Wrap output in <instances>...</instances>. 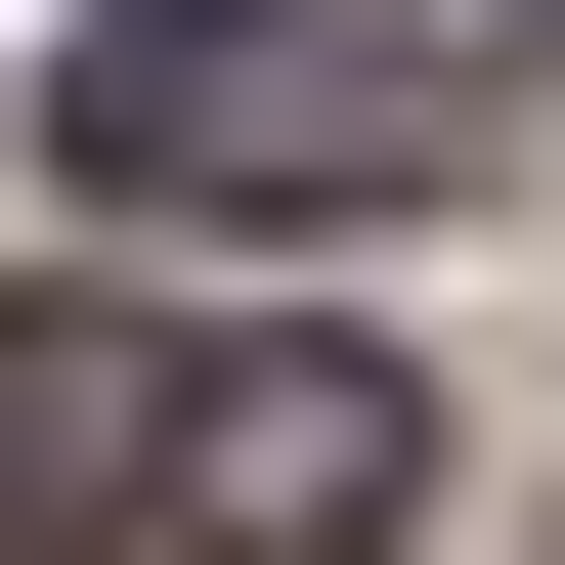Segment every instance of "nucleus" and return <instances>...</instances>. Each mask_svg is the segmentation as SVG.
Segmentation results:
<instances>
[{
    "instance_id": "1",
    "label": "nucleus",
    "mask_w": 565,
    "mask_h": 565,
    "mask_svg": "<svg viewBox=\"0 0 565 565\" xmlns=\"http://www.w3.org/2000/svg\"><path fill=\"white\" fill-rule=\"evenodd\" d=\"M435 87H479L435 0H131V44H87V174L131 217H392Z\"/></svg>"
},
{
    "instance_id": "2",
    "label": "nucleus",
    "mask_w": 565,
    "mask_h": 565,
    "mask_svg": "<svg viewBox=\"0 0 565 565\" xmlns=\"http://www.w3.org/2000/svg\"><path fill=\"white\" fill-rule=\"evenodd\" d=\"M392 479H435L392 349H174V565H392Z\"/></svg>"
},
{
    "instance_id": "3",
    "label": "nucleus",
    "mask_w": 565,
    "mask_h": 565,
    "mask_svg": "<svg viewBox=\"0 0 565 565\" xmlns=\"http://www.w3.org/2000/svg\"><path fill=\"white\" fill-rule=\"evenodd\" d=\"M0 522H174V349H131V305H0Z\"/></svg>"
}]
</instances>
